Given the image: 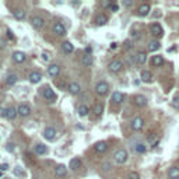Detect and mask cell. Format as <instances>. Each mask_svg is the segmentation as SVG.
Here are the masks:
<instances>
[{
    "mask_svg": "<svg viewBox=\"0 0 179 179\" xmlns=\"http://www.w3.org/2000/svg\"><path fill=\"white\" fill-rule=\"evenodd\" d=\"M113 160H115V162H118V164H124V162L128 161V151L123 150V148L116 150L115 154H113Z\"/></svg>",
    "mask_w": 179,
    "mask_h": 179,
    "instance_id": "1",
    "label": "cell"
},
{
    "mask_svg": "<svg viewBox=\"0 0 179 179\" xmlns=\"http://www.w3.org/2000/svg\"><path fill=\"white\" fill-rule=\"evenodd\" d=\"M108 91H109V84H108L106 81H99V83H97V85H95V92L98 95L104 97V95L108 94Z\"/></svg>",
    "mask_w": 179,
    "mask_h": 179,
    "instance_id": "2",
    "label": "cell"
},
{
    "mask_svg": "<svg viewBox=\"0 0 179 179\" xmlns=\"http://www.w3.org/2000/svg\"><path fill=\"white\" fill-rule=\"evenodd\" d=\"M130 126H132V129L134 130V132H140V130L144 128V119H143L141 116H136L132 121Z\"/></svg>",
    "mask_w": 179,
    "mask_h": 179,
    "instance_id": "3",
    "label": "cell"
},
{
    "mask_svg": "<svg viewBox=\"0 0 179 179\" xmlns=\"http://www.w3.org/2000/svg\"><path fill=\"white\" fill-rule=\"evenodd\" d=\"M108 69H109V71H112V73H119V71L123 69V63H122L121 60L115 59V60H112V62L108 65Z\"/></svg>",
    "mask_w": 179,
    "mask_h": 179,
    "instance_id": "4",
    "label": "cell"
},
{
    "mask_svg": "<svg viewBox=\"0 0 179 179\" xmlns=\"http://www.w3.org/2000/svg\"><path fill=\"white\" fill-rule=\"evenodd\" d=\"M31 25H32L35 29L44 28V25H45L44 17H41V15H34L32 18H31Z\"/></svg>",
    "mask_w": 179,
    "mask_h": 179,
    "instance_id": "5",
    "label": "cell"
},
{
    "mask_svg": "<svg viewBox=\"0 0 179 179\" xmlns=\"http://www.w3.org/2000/svg\"><path fill=\"white\" fill-rule=\"evenodd\" d=\"M150 31H151V34H153L155 38H161L162 35H164V29H162V27H161L158 22H154V24H151Z\"/></svg>",
    "mask_w": 179,
    "mask_h": 179,
    "instance_id": "6",
    "label": "cell"
},
{
    "mask_svg": "<svg viewBox=\"0 0 179 179\" xmlns=\"http://www.w3.org/2000/svg\"><path fill=\"white\" fill-rule=\"evenodd\" d=\"M52 31H53V34L59 35V37L66 35V28H65V25H63L62 22H55L53 27H52Z\"/></svg>",
    "mask_w": 179,
    "mask_h": 179,
    "instance_id": "7",
    "label": "cell"
},
{
    "mask_svg": "<svg viewBox=\"0 0 179 179\" xmlns=\"http://www.w3.org/2000/svg\"><path fill=\"white\" fill-rule=\"evenodd\" d=\"M17 111H18L20 116L27 118V116H29V113H31V106H29L28 104H21V105L17 108Z\"/></svg>",
    "mask_w": 179,
    "mask_h": 179,
    "instance_id": "8",
    "label": "cell"
},
{
    "mask_svg": "<svg viewBox=\"0 0 179 179\" xmlns=\"http://www.w3.org/2000/svg\"><path fill=\"white\" fill-rule=\"evenodd\" d=\"M44 97H45L46 101H49V102H53V101L56 99V94H55V91H53L51 87L44 88Z\"/></svg>",
    "mask_w": 179,
    "mask_h": 179,
    "instance_id": "9",
    "label": "cell"
},
{
    "mask_svg": "<svg viewBox=\"0 0 179 179\" xmlns=\"http://www.w3.org/2000/svg\"><path fill=\"white\" fill-rule=\"evenodd\" d=\"M42 136H44L46 140L52 141V140H55V137H56V130L53 128H46L44 130V133H42Z\"/></svg>",
    "mask_w": 179,
    "mask_h": 179,
    "instance_id": "10",
    "label": "cell"
},
{
    "mask_svg": "<svg viewBox=\"0 0 179 179\" xmlns=\"http://www.w3.org/2000/svg\"><path fill=\"white\" fill-rule=\"evenodd\" d=\"M123 99H124V95L122 94L121 91H115V92L112 94V98H111V101H112L113 104L119 105V104L123 102Z\"/></svg>",
    "mask_w": 179,
    "mask_h": 179,
    "instance_id": "11",
    "label": "cell"
},
{
    "mask_svg": "<svg viewBox=\"0 0 179 179\" xmlns=\"http://www.w3.org/2000/svg\"><path fill=\"white\" fill-rule=\"evenodd\" d=\"M69 92L71 95H77V94H80V91H81V87H80V84L78 83H76V81H73V83H70L69 84Z\"/></svg>",
    "mask_w": 179,
    "mask_h": 179,
    "instance_id": "12",
    "label": "cell"
},
{
    "mask_svg": "<svg viewBox=\"0 0 179 179\" xmlns=\"http://www.w3.org/2000/svg\"><path fill=\"white\" fill-rule=\"evenodd\" d=\"M25 59H27V56H25L24 52L17 51V52L13 53V60H14L15 63H24V62H25Z\"/></svg>",
    "mask_w": 179,
    "mask_h": 179,
    "instance_id": "13",
    "label": "cell"
},
{
    "mask_svg": "<svg viewBox=\"0 0 179 179\" xmlns=\"http://www.w3.org/2000/svg\"><path fill=\"white\" fill-rule=\"evenodd\" d=\"M133 102H134V105L143 108V106L147 105V98L144 97V95H136L134 98H133Z\"/></svg>",
    "mask_w": 179,
    "mask_h": 179,
    "instance_id": "14",
    "label": "cell"
},
{
    "mask_svg": "<svg viewBox=\"0 0 179 179\" xmlns=\"http://www.w3.org/2000/svg\"><path fill=\"white\" fill-rule=\"evenodd\" d=\"M150 4H147V3H144V4H141L139 7V10H137V14L140 15V17H146V15H148V13H150Z\"/></svg>",
    "mask_w": 179,
    "mask_h": 179,
    "instance_id": "15",
    "label": "cell"
},
{
    "mask_svg": "<svg viewBox=\"0 0 179 179\" xmlns=\"http://www.w3.org/2000/svg\"><path fill=\"white\" fill-rule=\"evenodd\" d=\"M94 150L97 151V153H99V154L105 153V151L108 150V143H106V141H98L94 146Z\"/></svg>",
    "mask_w": 179,
    "mask_h": 179,
    "instance_id": "16",
    "label": "cell"
},
{
    "mask_svg": "<svg viewBox=\"0 0 179 179\" xmlns=\"http://www.w3.org/2000/svg\"><path fill=\"white\" fill-rule=\"evenodd\" d=\"M48 74L51 77H58L60 74V67L58 65H51V66L48 67Z\"/></svg>",
    "mask_w": 179,
    "mask_h": 179,
    "instance_id": "17",
    "label": "cell"
},
{
    "mask_svg": "<svg viewBox=\"0 0 179 179\" xmlns=\"http://www.w3.org/2000/svg\"><path fill=\"white\" fill-rule=\"evenodd\" d=\"M29 81L32 83V84H38L41 80H42V74L39 71H32V73H29Z\"/></svg>",
    "mask_w": 179,
    "mask_h": 179,
    "instance_id": "18",
    "label": "cell"
},
{
    "mask_svg": "<svg viewBox=\"0 0 179 179\" xmlns=\"http://www.w3.org/2000/svg\"><path fill=\"white\" fill-rule=\"evenodd\" d=\"M67 174V168L65 167V165H56V168H55V175L58 176V178H63V176Z\"/></svg>",
    "mask_w": 179,
    "mask_h": 179,
    "instance_id": "19",
    "label": "cell"
},
{
    "mask_svg": "<svg viewBox=\"0 0 179 179\" xmlns=\"http://www.w3.org/2000/svg\"><path fill=\"white\" fill-rule=\"evenodd\" d=\"M151 65H153V66H155V67L162 66V65H164V58H162L161 55L153 56V58H151Z\"/></svg>",
    "mask_w": 179,
    "mask_h": 179,
    "instance_id": "20",
    "label": "cell"
},
{
    "mask_svg": "<svg viewBox=\"0 0 179 179\" xmlns=\"http://www.w3.org/2000/svg\"><path fill=\"white\" fill-rule=\"evenodd\" d=\"M146 60H147V55L144 52H139V53L134 56V62L137 63V65H144Z\"/></svg>",
    "mask_w": 179,
    "mask_h": 179,
    "instance_id": "21",
    "label": "cell"
},
{
    "mask_svg": "<svg viewBox=\"0 0 179 179\" xmlns=\"http://www.w3.org/2000/svg\"><path fill=\"white\" fill-rule=\"evenodd\" d=\"M147 141H148V144H150L151 147L158 146V143H160V136L158 134H150L148 137H147Z\"/></svg>",
    "mask_w": 179,
    "mask_h": 179,
    "instance_id": "22",
    "label": "cell"
},
{
    "mask_svg": "<svg viewBox=\"0 0 179 179\" xmlns=\"http://www.w3.org/2000/svg\"><path fill=\"white\" fill-rule=\"evenodd\" d=\"M81 167V160L80 158H73V160H70V164H69V168L71 171H76Z\"/></svg>",
    "mask_w": 179,
    "mask_h": 179,
    "instance_id": "23",
    "label": "cell"
},
{
    "mask_svg": "<svg viewBox=\"0 0 179 179\" xmlns=\"http://www.w3.org/2000/svg\"><path fill=\"white\" fill-rule=\"evenodd\" d=\"M62 49H63V52H65V53H73L74 46L71 45V42H69V41H65V42L62 44Z\"/></svg>",
    "mask_w": 179,
    "mask_h": 179,
    "instance_id": "24",
    "label": "cell"
},
{
    "mask_svg": "<svg viewBox=\"0 0 179 179\" xmlns=\"http://www.w3.org/2000/svg\"><path fill=\"white\" fill-rule=\"evenodd\" d=\"M18 115V111L15 109L14 106H10V108H7V119L8 121H13V119H15V116Z\"/></svg>",
    "mask_w": 179,
    "mask_h": 179,
    "instance_id": "25",
    "label": "cell"
},
{
    "mask_svg": "<svg viewBox=\"0 0 179 179\" xmlns=\"http://www.w3.org/2000/svg\"><path fill=\"white\" fill-rule=\"evenodd\" d=\"M106 22H108V17H106L105 14H99V15H97V18H95V24H97V25L102 27V25H105Z\"/></svg>",
    "mask_w": 179,
    "mask_h": 179,
    "instance_id": "26",
    "label": "cell"
},
{
    "mask_svg": "<svg viewBox=\"0 0 179 179\" xmlns=\"http://www.w3.org/2000/svg\"><path fill=\"white\" fill-rule=\"evenodd\" d=\"M34 151H35V154H38V155H44V154L48 153V148L45 144H37L35 148H34Z\"/></svg>",
    "mask_w": 179,
    "mask_h": 179,
    "instance_id": "27",
    "label": "cell"
},
{
    "mask_svg": "<svg viewBox=\"0 0 179 179\" xmlns=\"http://www.w3.org/2000/svg\"><path fill=\"white\" fill-rule=\"evenodd\" d=\"M168 176H169V179H179V168L178 167H172V168H169Z\"/></svg>",
    "mask_w": 179,
    "mask_h": 179,
    "instance_id": "28",
    "label": "cell"
},
{
    "mask_svg": "<svg viewBox=\"0 0 179 179\" xmlns=\"http://www.w3.org/2000/svg\"><path fill=\"white\" fill-rule=\"evenodd\" d=\"M13 15H14L17 20H20V21H21V20L25 18V11L22 10V8H15V10L13 11Z\"/></svg>",
    "mask_w": 179,
    "mask_h": 179,
    "instance_id": "29",
    "label": "cell"
},
{
    "mask_svg": "<svg viewBox=\"0 0 179 179\" xmlns=\"http://www.w3.org/2000/svg\"><path fill=\"white\" fill-rule=\"evenodd\" d=\"M141 80L144 83H151L153 81V74L150 71H147V70H143L141 71Z\"/></svg>",
    "mask_w": 179,
    "mask_h": 179,
    "instance_id": "30",
    "label": "cell"
},
{
    "mask_svg": "<svg viewBox=\"0 0 179 179\" xmlns=\"http://www.w3.org/2000/svg\"><path fill=\"white\" fill-rule=\"evenodd\" d=\"M78 115H80L81 118H84L88 115V112H90V109H88V106L84 105V104H81V105H78Z\"/></svg>",
    "mask_w": 179,
    "mask_h": 179,
    "instance_id": "31",
    "label": "cell"
},
{
    "mask_svg": "<svg viewBox=\"0 0 179 179\" xmlns=\"http://www.w3.org/2000/svg\"><path fill=\"white\" fill-rule=\"evenodd\" d=\"M102 111H104L102 104H95L94 108H92V112H94V115H95L97 118H99L101 115H102Z\"/></svg>",
    "mask_w": 179,
    "mask_h": 179,
    "instance_id": "32",
    "label": "cell"
},
{
    "mask_svg": "<svg viewBox=\"0 0 179 179\" xmlns=\"http://www.w3.org/2000/svg\"><path fill=\"white\" fill-rule=\"evenodd\" d=\"M81 63H83L85 67H90L92 65V56L91 55H84L83 58H81Z\"/></svg>",
    "mask_w": 179,
    "mask_h": 179,
    "instance_id": "33",
    "label": "cell"
},
{
    "mask_svg": "<svg viewBox=\"0 0 179 179\" xmlns=\"http://www.w3.org/2000/svg\"><path fill=\"white\" fill-rule=\"evenodd\" d=\"M160 42L158 41H151L150 44H148V51L150 52H155V51H158L160 49Z\"/></svg>",
    "mask_w": 179,
    "mask_h": 179,
    "instance_id": "34",
    "label": "cell"
},
{
    "mask_svg": "<svg viewBox=\"0 0 179 179\" xmlns=\"http://www.w3.org/2000/svg\"><path fill=\"white\" fill-rule=\"evenodd\" d=\"M146 150H147V147L143 144V143H137L134 146V151L136 153H139V154H144L146 153Z\"/></svg>",
    "mask_w": 179,
    "mask_h": 179,
    "instance_id": "35",
    "label": "cell"
},
{
    "mask_svg": "<svg viewBox=\"0 0 179 179\" xmlns=\"http://www.w3.org/2000/svg\"><path fill=\"white\" fill-rule=\"evenodd\" d=\"M17 80H18V77L15 76V74H10V76H7V80H6V83H7L8 85H14L15 83H17Z\"/></svg>",
    "mask_w": 179,
    "mask_h": 179,
    "instance_id": "36",
    "label": "cell"
},
{
    "mask_svg": "<svg viewBox=\"0 0 179 179\" xmlns=\"http://www.w3.org/2000/svg\"><path fill=\"white\" fill-rule=\"evenodd\" d=\"M129 179H140V175L137 172H129Z\"/></svg>",
    "mask_w": 179,
    "mask_h": 179,
    "instance_id": "37",
    "label": "cell"
},
{
    "mask_svg": "<svg viewBox=\"0 0 179 179\" xmlns=\"http://www.w3.org/2000/svg\"><path fill=\"white\" fill-rule=\"evenodd\" d=\"M42 60H44V62H49V60H51V55H49L48 52H44V53H42Z\"/></svg>",
    "mask_w": 179,
    "mask_h": 179,
    "instance_id": "38",
    "label": "cell"
},
{
    "mask_svg": "<svg viewBox=\"0 0 179 179\" xmlns=\"http://www.w3.org/2000/svg\"><path fill=\"white\" fill-rule=\"evenodd\" d=\"M0 116L2 118L7 116V109H6V108H2V106H0Z\"/></svg>",
    "mask_w": 179,
    "mask_h": 179,
    "instance_id": "39",
    "label": "cell"
},
{
    "mask_svg": "<svg viewBox=\"0 0 179 179\" xmlns=\"http://www.w3.org/2000/svg\"><path fill=\"white\" fill-rule=\"evenodd\" d=\"M109 8H111L112 11H118V10H119V6H118V4H115V3H112Z\"/></svg>",
    "mask_w": 179,
    "mask_h": 179,
    "instance_id": "40",
    "label": "cell"
},
{
    "mask_svg": "<svg viewBox=\"0 0 179 179\" xmlns=\"http://www.w3.org/2000/svg\"><path fill=\"white\" fill-rule=\"evenodd\" d=\"M174 106H176V108H179V95H178V97H175V98H174Z\"/></svg>",
    "mask_w": 179,
    "mask_h": 179,
    "instance_id": "41",
    "label": "cell"
},
{
    "mask_svg": "<svg viewBox=\"0 0 179 179\" xmlns=\"http://www.w3.org/2000/svg\"><path fill=\"white\" fill-rule=\"evenodd\" d=\"M132 48V44H130V41H126L124 42V49H130Z\"/></svg>",
    "mask_w": 179,
    "mask_h": 179,
    "instance_id": "42",
    "label": "cell"
},
{
    "mask_svg": "<svg viewBox=\"0 0 179 179\" xmlns=\"http://www.w3.org/2000/svg\"><path fill=\"white\" fill-rule=\"evenodd\" d=\"M14 172L17 174V175H22V172H21V169H20V167H15V168H14Z\"/></svg>",
    "mask_w": 179,
    "mask_h": 179,
    "instance_id": "43",
    "label": "cell"
},
{
    "mask_svg": "<svg viewBox=\"0 0 179 179\" xmlns=\"http://www.w3.org/2000/svg\"><path fill=\"white\" fill-rule=\"evenodd\" d=\"M91 52H92L91 46H87V48H85V55H91Z\"/></svg>",
    "mask_w": 179,
    "mask_h": 179,
    "instance_id": "44",
    "label": "cell"
},
{
    "mask_svg": "<svg viewBox=\"0 0 179 179\" xmlns=\"http://www.w3.org/2000/svg\"><path fill=\"white\" fill-rule=\"evenodd\" d=\"M7 37L10 38V39H14V35H13V32H11L10 29H7Z\"/></svg>",
    "mask_w": 179,
    "mask_h": 179,
    "instance_id": "45",
    "label": "cell"
},
{
    "mask_svg": "<svg viewBox=\"0 0 179 179\" xmlns=\"http://www.w3.org/2000/svg\"><path fill=\"white\" fill-rule=\"evenodd\" d=\"M132 4H133V2H128V0H126V2H123V6H126V7H130Z\"/></svg>",
    "mask_w": 179,
    "mask_h": 179,
    "instance_id": "46",
    "label": "cell"
},
{
    "mask_svg": "<svg viewBox=\"0 0 179 179\" xmlns=\"http://www.w3.org/2000/svg\"><path fill=\"white\" fill-rule=\"evenodd\" d=\"M6 48V42L3 39H0V49H4Z\"/></svg>",
    "mask_w": 179,
    "mask_h": 179,
    "instance_id": "47",
    "label": "cell"
},
{
    "mask_svg": "<svg viewBox=\"0 0 179 179\" xmlns=\"http://www.w3.org/2000/svg\"><path fill=\"white\" fill-rule=\"evenodd\" d=\"M0 168H2V171H7L8 167H7V164H3L2 167H0Z\"/></svg>",
    "mask_w": 179,
    "mask_h": 179,
    "instance_id": "48",
    "label": "cell"
},
{
    "mask_svg": "<svg viewBox=\"0 0 179 179\" xmlns=\"http://www.w3.org/2000/svg\"><path fill=\"white\" fill-rule=\"evenodd\" d=\"M0 176H3V171H0Z\"/></svg>",
    "mask_w": 179,
    "mask_h": 179,
    "instance_id": "49",
    "label": "cell"
},
{
    "mask_svg": "<svg viewBox=\"0 0 179 179\" xmlns=\"http://www.w3.org/2000/svg\"><path fill=\"white\" fill-rule=\"evenodd\" d=\"M6 179H7V178H6Z\"/></svg>",
    "mask_w": 179,
    "mask_h": 179,
    "instance_id": "50",
    "label": "cell"
}]
</instances>
